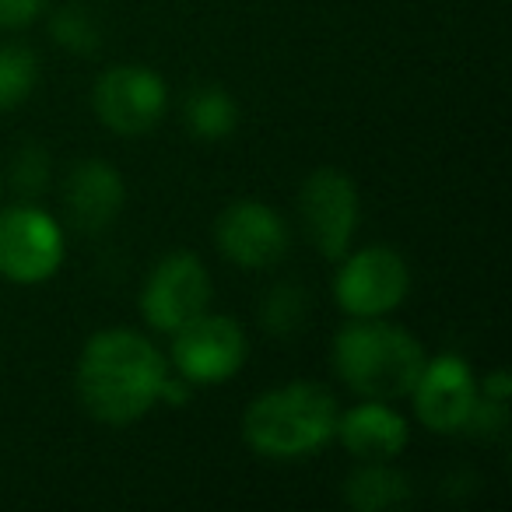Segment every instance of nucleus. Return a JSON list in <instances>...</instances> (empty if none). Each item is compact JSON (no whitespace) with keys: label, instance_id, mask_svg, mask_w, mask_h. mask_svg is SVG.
<instances>
[{"label":"nucleus","instance_id":"obj_1","mask_svg":"<svg viewBox=\"0 0 512 512\" xmlns=\"http://www.w3.org/2000/svg\"><path fill=\"white\" fill-rule=\"evenodd\" d=\"M169 376L165 355L144 334L127 327L99 330L85 341L78 358L81 407L102 425H134L151 407Z\"/></svg>","mask_w":512,"mask_h":512},{"label":"nucleus","instance_id":"obj_2","mask_svg":"<svg viewBox=\"0 0 512 512\" xmlns=\"http://www.w3.org/2000/svg\"><path fill=\"white\" fill-rule=\"evenodd\" d=\"M341 404L323 383H285L260 393L242 414V439L264 460H302L337 435Z\"/></svg>","mask_w":512,"mask_h":512},{"label":"nucleus","instance_id":"obj_3","mask_svg":"<svg viewBox=\"0 0 512 512\" xmlns=\"http://www.w3.org/2000/svg\"><path fill=\"white\" fill-rule=\"evenodd\" d=\"M425 369V348L411 330L372 320H348L334 334V372L351 393L365 400L411 397Z\"/></svg>","mask_w":512,"mask_h":512},{"label":"nucleus","instance_id":"obj_4","mask_svg":"<svg viewBox=\"0 0 512 512\" xmlns=\"http://www.w3.org/2000/svg\"><path fill=\"white\" fill-rule=\"evenodd\" d=\"M411 292V267L390 246H365L341 256L334 274V302L351 320L390 316Z\"/></svg>","mask_w":512,"mask_h":512},{"label":"nucleus","instance_id":"obj_5","mask_svg":"<svg viewBox=\"0 0 512 512\" xmlns=\"http://www.w3.org/2000/svg\"><path fill=\"white\" fill-rule=\"evenodd\" d=\"M64 264V232L36 204L0 211V278L11 285H43Z\"/></svg>","mask_w":512,"mask_h":512},{"label":"nucleus","instance_id":"obj_6","mask_svg":"<svg viewBox=\"0 0 512 512\" xmlns=\"http://www.w3.org/2000/svg\"><path fill=\"white\" fill-rule=\"evenodd\" d=\"M211 306V274L190 249L165 253L141 288V316L158 334H176Z\"/></svg>","mask_w":512,"mask_h":512},{"label":"nucleus","instance_id":"obj_7","mask_svg":"<svg viewBox=\"0 0 512 512\" xmlns=\"http://www.w3.org/2000/svg\"><path fill=\"white\" fill-rule=\"evenodd\" d=\"M299 218L309 242L327 260H341L351 249L362 221V200H358L355 179L344 169H316L306 176L299 190Z\"/></svg>","mask_w":512,"mask_h":512},{"label":"nucleus","instance_id":"obj_8","mask_svg":"<svg viewBox=\"0 0 512 512\" xmlns=\"http://www.w3.org/2000/svg\"><path fill=\"white\" fill-rule=\"evenodd\" d=\"M246 334L235 320L214 313H200L186 327L172 334L169 362L186 383L218 386L228 383L246 365Z\"/></svg>","mask_w":512,"mask_h":512},{"label":"nucleus","instance_id":"obj_9","mask_svg":"<svg viewBox=\"0 0 512 512\" xmlns=\"http://www.w3.org/2000/svg\"><path fill=\"white\" fill-rule=\"evenodd\" d=\"M92 109L106 130L120 137H141L155 130L169 109V88L151 67L123 64L95 81Z\"/></svg>","mask_w":512,"mask_h":512},{"label":"nucleus","instance_id":"obj_10","mask_svg":"<svg viewBox=\"0 0 512 512\" xmlns=\"http://www.w3.org/2000/svg\"><path fill=\"white\" fill-rule=\"evenodd\" d=\"M477 397L481 393H477L474 369H470L467 358L453 355V351L425 358V369H421L418 383L411 390L414 414L435 435L463 432L470 414H474Z\"/></svg>","mask_w":512,"mask_h":512},{"label":"nucleus","instance_id":"obj_11","mask_svg":"<svg viewBox=\"0 0 512 512\" xmlns=\"http://www.w3.org/2000/svg\"><path fill=\"white\" fill-rule=\"evenodd\" d=\"M214 242L242 271H267L288 253V225L264 200H235L214 221Z\"/></svg>","mask_w":512,"mask_h":512},{"label":"nucleus","instance_id":"obj_12","mask_svg":"<svg viewBox=\"0 0 512 512\" xmlns=\"http://www.w3.org/2000/svg\"><path fill=\"white\" fill-rule=\"evenodd\" d=\"M127 186L120 169H113L102 158H85L64 179V211L78 232L99 235L120 218Z\"/></svg>","mask_w":512,"mask_h":512},{"label":"nucleus","instance_id":"obj_13","mask_svg":"<svg viewBox=\"0 0 512 512\" xmlns=\"http://www.w3.org/2000/svg\"><path fill=\"white\" fill-rule=\"evenodd\" d=\"M334 439H341V446L358 463L393 460V456L404 453L411 428H407V418L390 400H362V404L341 411Z\"/></svg>","mask_w":512,"mask_h":512},{"label":"nucleus","instance_id":"obj_14","mask_svg":"<svg viewBox=\"0 0 512 512\" xmlns=\"http://www.w3.org/2000/svg\"><path fill=\"white\" fill-rule=\"evenodd\" d=\"M344 502L355 512H386L411 502V477L390 460H369L344 481Z\"/></svg>","mask_w":512,"mask_h":512},{"label":"nucleus","instance_id":"obj_15","mask_svg":"<svg viewBox=\"0 0 512 512\" xmlns=\"http://www.w3.org/2000/svg\"><path fill=\"white\" fill-rule=\"evenodd\" d=\"M183 123L197 141H221L239 127V106L221 85H200L186 95Z\"/></svg>","mask_w":512,"mask_h":512},{"label":"nucleus","instance_id":"obj_16","mask_svg":"<svg viewBox=\"0 0 512 512\" xmlns=\"http://www.w3.org/2000/svg\"><path fill=\"white\" fill-rule=\"evenodd\" d=\"M39 81V57L29 46L4 43L0 46V113L18 109L32 95Z\"/></svg>","mask_w":512,"mask_h":512},{"label":"nucleus","instance_id":"obj_17","mask_svg":"<svg viewBox=\"0 0 512 512\" xmlns=\"http://www.w3.org/2000/svg\"><path fill=\"white\" fill-rule=\"evenodd\" d=\"M306 309H309V299L302 292V285H274L271 292L264 295L260 302V320L264 327L271 330L274 337H292L295 330L306 323Z\"/></svg>","mask_w":512,"mask_h":512},{"label":"nucleus","instance_id":"obj_18","mask_svg":"<svg viewBox=\"0 0 512 512\" xmlns=\"http://www.w3.org/2000/svg\"><path fill=\"white\" fill-rule=\"evenodd\" d=\"M50 32H53V43L64 46V50H71V53H95L102 43L99 22H95L88 11H81L78 4L60 8L50 22Z\"/></svg>","mask_w":512,"mask_h":512},{"label":"nucleus","instance_id":"obj_19","mask_svg":"<svg viewBox=\"0 0 512 512\" xmlns=\"http://www.w3.org/2000/svg\"><path fill=\"white\" fill-rule=\"evenodd\" d=\"M46 179H50V155H46L39 144H29V148L18 151L15 169H11V183H15L25 197H36V193L46 190Z\"/></svg>","mask_w":512,"mask_h":512},{"label":"nucleus","instance_id":"obj_20","mask_svg":"<svg viewBox=\"0 0 512 512\" xmlns=\"http://www.w3.org/2000/svg\"><path fill=\"white\" fill-rule=\"evenodd\" d=\"M50 0H0V29H25L46 11Z\"/></svg>","mask_w":512,"mask_h":512},{"label":"nucleus","instance_id":"obj_21","mask_svg":"<svg viewBox=\"0 0 512 512\" xmlns=\"http://www.w3.org/2000/svg\"><path fill=\"white\" fill-rule=\"evenodd\" d=\"M477 393L488 400H502V404H509V393H512V379L505 369H495L484 376V383H477Z\"/></svg>","mask_w":512,"mask_h":512}]
</instances>
